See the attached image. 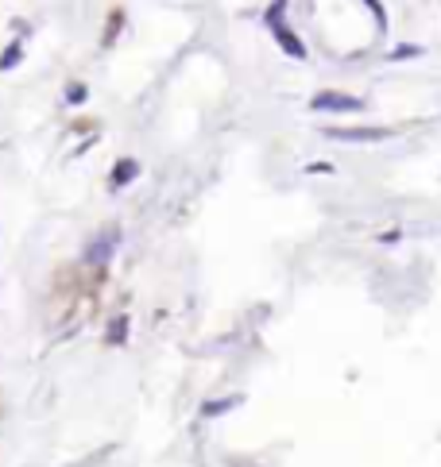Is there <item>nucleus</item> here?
I'll return each mask as SVG.
<instances>
[{
	"label": "nucleus",
	"mask_w": 441,
	"mask_h": 467,
	"mask_svg": "<svg viewBox=\"0 0 441 467\" xmlns=\"http://www.w3.org/2000/svg\"><path fill=\"white\" fill-rule=\"evenodd\" d=\"M267 23H271V31H275V39H279V47L287 54H294V59H306V47L294 39V31L283 23V0H275L271 4V12H267Z\"/></svg>",
	"instance_id": "obj_1"
},
{
	"label": "nucleus",
	"mask_w": 441,
	"mask_h": 467,
	"mask_svg": "<svg viewBox=\"0 0 441 467\" xmlns=\"http://www.w3.org/2000/svg\"><path fill=\"white\" fill-rule=\"evenodd\" d=\"M364 101L348 93H317L314 97V112H360Z\"/></svg>",
	"instance_id": "obj_2"
},
{
	"label": "nucleus",
	"mask_w": 441,
	"mask_h": 467,
	"mask_svg": "<svg viewBox=\"0 0 441 467\" xmlns=\"http://www.w3.org/2000/svg\"><path fill=\"white\" fill-rule=\"evenodd\" d=\"M333 139H348V143H380L387 139L391 132L387 128H329Z\"/></svg>",
	"instance_id": "obj_3"
},
{
	"label": "nucleus",
	"mask_w": 441,
	"mask_h": 467,
	"mask_svg": "<svg viewBox=\"0 0 441 467\" xmlns=\"http://www.w3.org/2000/svg\"><path fill=\"white\" fill-rule=\"evenodd\" d=\"M136 170H140V166H136L132 159H128V162H120V166L112 170V186H128V182L136 178Z\"/></svg>",
	"instance_id": "obj_4"
},
{
	"label": "nucleus",
	"mask_w": 441,
	"mask_h": 467,
	"mask_svg": "<svg viewBox=\"0 0 441 467\" xmlns=\"http://www.w3.org/2000/svg\"><path fill=\"white\" fill-rule=\"evenodd\" d=\"M16 59H20V43H12V47L4 51V59H0V70H12Z\"/></svg>",
	"instance_id": "obj_5"
},
{
	"label": "nucleus",
	"mask_w": 441,
	"mask_h": 467,
	"mask_svg": "<svg viewBox=\"0 0 441 467\" xmlns=\"http://www.w3.org/2000/svg\"><path fill=\"white\" fill-rule=\"evenodd\" d=\"M236 406V398H228V401H217V406H206V417H217V413H225V409H233Z\"/></svg>",
	"instance_id": "obj_6"
},
{
	"label": "nucleus",
	"mask_w": 441,
	"mask_h": 467,
	"mask_svg": "<svg viewBox=\"0 0 441 467\" xmlns=\"http://www.w3.org/2000/svg\"><path fill=\"white\" fill-rule=\"evenodd\" d=\"M418 54V47H399V51H391V59H414Z\"/></svg>",
	"instance_id": "obj_7"
},
{
	"label": "nucleus",
	"mask_w": 441,
	"mask_h": 467,
	"mask_svg": "<svg viewBox=\"0 0 441 467\" xmlns=\"http://www.w3.org/2000/svg\"><path fill=\"white\" fill-rule=\"evenodd\" d=\"M70 101H74V104L86 101V89H81V85H70Z\"/></svg>",
	"instance_id": "obj_8"
}]
</instances>
